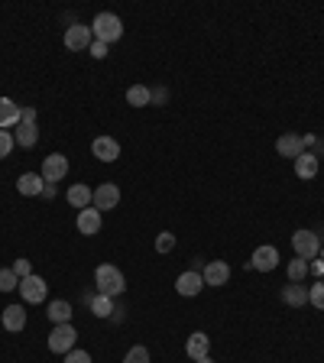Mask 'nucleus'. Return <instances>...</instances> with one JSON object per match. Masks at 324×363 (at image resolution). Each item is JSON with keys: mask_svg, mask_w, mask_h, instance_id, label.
I'll return each instance as SVG.
<instances>
[{"mask_svg": "<svg viewBox=\"0 0 324 363\" xmlns=\"http://www.w3.org/2000/svg\"><path fill=\"white\" fill-rule=\"evenodd\" d=\"M94 286H98V292H101V295L117 298L123 289H127V279H123V272L117 270V266H111V263H101V266L94 270Z\"/></svg>", "mask_w": 324, "mask_h": 363, "instance_id": "f257e3e1", "label": "nucleus"}, {"mask_svg": "<svg viewBox=\"0 0 324 363\" xmlns=\"http://www.w3.org/2000/svg\"><path fill=\"white\" fill-rule=\"evenodd\" d=\"M91 33L98 43L111 46V43H117V39L123 36V20L117 17V13H98V17L91 20Z\"/></svg>", "mask_w": 324, "mask_h": 363, "instance_id": "f03ea898", "label": "nucleus"}, {"mask_svg": "<svg viewBox=\"0 0 324 363\" xmlns=\"http://www.w3.org/2000/svg\"><path fill=\"white\" fill-rule=\"evenodd\" d=\"M292 250L298 260H315L321 253V237L315 231H295L292 233Z\"/></svg>", "mask_w": 324, "mask_h": 363, "instance_id": "7ed1b4c3", "label": "nucleus"}, {"mask_svg": "<svg viewBox=\"0 0 324 363\" xmlns=\"http://www.w3.org/2000/svg\"><path fill=\"white\" fill-rule=\"evenodd\" d=\"M91 43H94L91 26H84V23H72V26L65 29V49H72V52H88Z\"/></svg>", "mask_w": 324, "mask_h": 363, "instance_id": "20e7f679", "label": "nucleus"}, {"mask_svg": "<svg viewBox=\"0 0 324 363\" xmlns=\"http://www.w3.org/2000/svg\"><path fill=\"white\" fill-rule=\"evenodd\" d=\"M75 341H78V331L72 325H56L52 334H49V350L52 354H68V350H75Z\"/></svg>", "mask_w": 324, "mask_h": 363, "instance_id": "39448f33", "label": "nucleus"}, {"mask_svg": "<svg viewBox=\"0 0 324 363\" xmlns=\"http://www.w3.org/2000/svg\"><path fill=\"white\" fill-rule=\"evenodd\" d=\"M39 176L46 178V182H62L65 176H68V156H62V153H52V156L43 159V169H39Z\"/></svg>", "mask_w": 324, "mask_h": 363, "instance_id": "423d86ee", "label": "nucleus"}, {"mask_svg": "<svg viewBox=\"0 0 324 363\" xmlns=\"http://www.w3.org/2000/svg\"><path fill=\"white\" fill-rule=\"evenodd\" d=\"M46 292H49V286H46V279L43 276H26V279H20V295H23V302H29V305H39L43 298H46Z\"/></svg>", "mask_w": 324, "mask_h": 363, "instance_id": "0eeeda50", "label": "nucleus"}, {"mask_svg": "<svg viewBox=\"0 0 324 363\" xmlns=\"http://www.w3.org/2000/svg\"><path fill=\"white\" fill-rule=\"evenodd\" d=\"M121 205V188L117 185H111V182H104V185H98L94 188V201H91V208H98V211H114V208Z\"/></svg>", "mask_w": 324, "mask_h": 363, "instance_id": "6e6552de", "label": "nucleus"}, {"mask_svg": "<svg viewBox=\"0 0 324 363\" xmlns=\"http://www.w3.org/2000/svg\"><path fill=\"white\" fill-rule=\"evenodd\" d=\"M201 279L204 286H227V279H231V266L224 260H211V263H204V270H201Z\"/></svg>", "mask_w": 324, "mask_h": 363, "instance_id": "1a4fd4ad", "label": "nucleus"}, {"mask_svg": "<svg viewBox=\"0 0 324 363\" xmlns=\"http://www.w3.org/2000/svg\"><path fill=\"white\" fill-rule=\"evenodd\" d=\"M91 156L101 159V162H117L121 159V143L114 140V137H98L91 143Z\"/></svg>", "mask_w": 324, "mask_h": 363, "instance_id": "9d476101", "label": "nucleus"}, {"mask_svg": "<svg viewBox=\"0 0 324 363\" xmlns=\"http://www.w3.org/2000/svg\"><path fill=\"white\" fill-rule=\"evenodd\" d=\"M279 266V250L276 247H256L250 256V270H259V272H272Z\"/></svg>", "mask_w": 324, "mask_h": 363, "instance_id": "9b49d317", "label": "nucleus"}, {"mask_svg": "<svg viewBox=\"0 0 324 363\" xmlns=\"http://www.w3.org/2000/svg\"><path fill=\"white\" fill-rule=\"evenodd\" d=\"M43 188H46V178L39 176V172H23V176L17 178V192L23 198H39Z\"/></svg>", "mask_w": 324, "mask_h": 363, "instance_id": "f8f14e48", "label": "nucleus"}, {"mask_svg": "<svg viewBox=\"0 0 324 363\" xmlns=\"http://www.w3.org/2000/svg\"><path fill=\"white\" fill-rule=\"evenodd\" d=\"M201 289H204V279H201V272H194V270L182 272V276L176 279V292L178 295H185V298H194Z\"/></svg>", "mask_w": 324, "mask_h": 363, "instance_id": "ddd939ff", "label": "nucleus"}, {"mask_svg": "<svg viewBox=\"0 0 324 363\" xmlns=\"http://www.w3.org/2000/svg\"><path fill=\"white\" fill-rule=\"evenodd\" d=\"M276 153L282 159H292V162H295V159L305 153V146H302V137H298V133H286V137H279V140H276Z\"/></svg>", "mask_w": 324, "mask_h": 363, "instance_id": "4468645a", "label": "nucleus"}, {"mask_svg": "<svg viewBox=\"0 0 324 363\" xmlns=\"http://www.w3.org/2000/svg\"><path fill=\"white\" fill-rule=\"evenodd\" d=\"M20 127V104L10 98H0V130H17Z\"/></svg>", "mask_w": 324, "mask_h": 363, "instance_id": "2eb2a0df", "label": "nucleus"}, {"mask_svg": "<svg viewBox=\"0 0 324 363\" xmlns=\"http://www.w3.org/2000/svg\"><path fill=\"white\" fill-rule=\"evenodd\" d=\"M65 198H68V205L72 208L84 211V208H91V201H94V188H88L84 182H78V185H72L68 192H65Z\"/></svg>", "mask_w": 324, "mask_h": 363, "instance_id": "dca6fc26", "label": "nucleus"}, {"mask_svg": "<svg viewBox=\"0 0 324 363\" xmlns=\"http://www.w3.org/2000/svg\"><path fill=\"white\" fill-rule=\"evenodd\" d=\"M208 350H211V337L204 334V331H194V334H188L185 354L192 357V360H201V357H208Z\"/></svg>", "mask_w": 324, "mask_h": 363, "instance_id": "f3484780", "label": "nucleus"}, {"mask_svg": "<svg viewBox=\"0 0 324 363\" xmlns=\"http://www.w3.org/2000/svg\"><path fill=\"white\" fill-rule=\"evenodd\" d=\"M78 231L84 233V237H94V233L101 231V211L98 208H84V211H78Z\"/></svg>", "mask_w": 324, "mask_h": 363, "instance_id": "a211bd4d", "label": "nucleus"}, {"mask_svg": "<svg viewBox=\"0 0 324 363\" xmlns=\"http://www.w3.org/2000/svg\"><path fill=\"white\" fill-rule=\"evenodd\" d=\"M318 153H311V149H305L302 156L295 159V176L302 178V182H308V178H315L318 176Z\"/></svg>", "mask_w": 324, "mask_h": 363, "instance_id": "6ab92c4d", "label": "nucleus"}, {"mask_svg": "<svg viewBox=\"0 0 324 363\" xmlns=\"http://www.w3.org/2000/svg\"><path fill=\"white\" fill-rule=\"evenodd\" d=\"M0 321H3L7 331H23V327H26V308L23 305H7L3 308V315H0Z\"/></svg>", "mask_w": 324, "mask_h": 363, "instance_id": "aec40b11", "label": "nucleus"}, {"mask_svg": "<svg viewBox=\"0 0 324 363\" xmlns=\"http://www.w3.org/2000/svg\"><path fill=\"white\" fill-rule=\"evenodd\" d=\"M282 302L292 305V308L308 305V289L302 286V282H288V286H282Z\"/></svg>", "mask_w": 324, "mask_h": 363, "instance_id": "412c9836", "label": "nucleus"}, {"mask_svg": "<svg viewBox=\"0 0 324 363\" xmlns=\"http://www.w3.org/2000/svg\"><path fill=\"white\" fill-rule=\"evenodd\" d=\"M13 140H17V146L33 149V146L39 143V130H36V123H20L17 130H13Z\"/></svg>", "mask_w": 324, "mask_h": 363, "instance_id": "4be33fe9", "label": "nucleus"}, {"mask_svg": "<svg viewBox=\"0 0 324 363\" xmlns=\"http://www.w3.org/2000/svg\"><path fill=\"white\" fill-rule=\"evenodd\" d=\"M46 315H49V321H52V325H72V305H68L65 298H56V302L49 305Z\"/></svg>", "mask_w": 324, "mask_h": 363, "instance_id": "5701e85b", "label": "nucleus"}, {"mask_svg": "<svg viewBox=\"0 0 324 363\" xmlns=\"http://www.w3.org/2000/svg\"><path fill=\"white\" fill-rule=\"evenodd\" d=\"M88 305H91L94 318H111V315H114V298H111V295H101V292H94V295L88 298Z\"/></svg>", "mask_w": 324, "mask_h": 363, "instance_id": "b1692460", "label": "nucleus"}, {"mask_svg": "<svg viewBox=\"0 0 324 363\" xmlns=\"http://www.w3.org/2000/svg\"><path fill=\"white\" fill-rule=\"evenodd\" d=\"M127 104H133V107H149V104H153V94H149L146 84H133V88H127Z\"/></svg>", "mask_w": 324, "mask_h": 363, "instance_id": "393cba45", "label": "nucleus"}, {"mask_svg": "<svg viewBox=\"0 0 324 363\" xmlns=\"http://www.w3.org/2000/svg\"><path fill=\"white\" fill-rule=\"evenodd\" d=\"M308 276V260H292L288 263V282H302Z\"/></svg>", "mask_w": 324, "mask_h": 363, "instance_id": "a878e982", "label": "nucleus"}, {"mask_svg": "<svg viewBox=\"0 0 324 363\" xmlns=\"http://www.w3.org/2000/svg\"><path fill=\"white\" fill-rule=\"evenodd\" d=\"M20 289V276L13 270H0V292H13Z\"/></svg>", "mask_w": 324, "mask_h": 363, "instance_id": "bb28decb", "label": "nucleus"}, {"mask_svg": "<svg viewBox=\"0 0 324 363\" xmlns=\"http://www.w3.org/2000/svg\"><path fill=\"white\" fill-rule=\"evenodd\" d=\"M308 305H315L318 311H324V282L318 279L311 289H308Z\"/></svg>", "mask_w": 324, "mask_h": 363, "instance_id": "cd10ccee", "label": "nucleus"}, {"mask_svg": "<svg viewBox=\"0 0 324 363\" xmlns=\"http://www.w3.org/2000/svg\"><path fill=\"white\" fill-rule=\"evenodd\" d=\"M172 250H176V233L162 231L156 237V253H172Z\"/></svg>", "mask_w": 324, "mask_h": 363, "instance_id": "c85d7f7f", "label": "nucleus"}, {"mask_svg": "<svg viewBox=\"0 0 324 363\" xmlns=\"http://www.w3.org/2000/svg\"><path fill=\"white\" fill-rule=\"evenodd\" d=\"M123 363H149V350L143 344H137V347H130L127 350V357H123Z\"/></svg>", "mask_w": 324, "mask_h": 363, "instance_id": "c756f323", "label": "nucleus"}, {"mask_svg": "<svg viewBox=\"0 0 324 363\" xmlns=\"http://www.w3.org/2000/svg\"><path fill=\"white\" fill-rule=\"evenodd\" d=\"M13 146H17L13 133H10V130H0V159H7L10 153H13Z\"/></svg>", "mask_w": 324, "mask_h": 363, "instance_id": "7c9ffc66", "label": "nucleus"}, {"mask_svg": "<svg viewBox=\"0 0 324 363\" xmlns=\"http://www.w3.org/2000/svg\"><path fill=\"white\" fill-rule=\"evenodd\" d=\"M10 270L17 272L20 279H26V276H33V266H29V260H23V256H20V260L13 263V266H10Z\"/></svg>", "mask_w": 324, "mask_h": 363, "instance_id": "2f4dec72", "label": "nucleus"}, {"mask_svg": "<svg viewBox=\"0 0 324 363\" xmlns=\"http://www.w3.org/2000/svg\"><path fill=\"white\" fill-rule=\"evenodd\" d=\"M65 363H91V354H88V350H68V354H65Z\"/></svg>", "mask_w": 324, "mask_h": 363, "instance_id": "473e14b6", "label": "nucleus"}, {"mask_svg": "<svg viewBox=\"0 0 324 363\" xmlns=\"http://www.w3.org/2000/svg\"><path fill=\"white\" fill-rule=\"evenodd\" d=\"M107 49H111V46H104V43H98V39H94V43H91V49H88V52H91L94 59H104V56H107Z\"/></svg>", "mask_w": 324, "mask_h": 363, "instance_id": "72a5a7b5", "label": "nucleus"}, {"mask_svg": "<svg viewBox=\"0 0 324 363\" xmlns=\"http://www.w3.org/2000/svg\"><path fill=\"white\" fill-rule=\"evenodd\" d=\"M20 123H36V111L33 107H20Z\"/></svg>", "mask_w": 324, "mask_h": 363, "instance_id": "f704fd0d", "label": "nucleus"}, {"mask_svg": "<svg viewBox=\"0 0 324 363\" xmlns=\"http://www.w3.org/2000/svg\"><path fill=\"white\" fill-rule=\"evenodd\" d=\"M149 94H153V104H166V98H169L166 88H149Z\"/></svg>", "mask_w": 324, "mask_h": 363, "instance_id": "c9c22d12", "label": "nucleus"}, {"mask_svg": "<svg viewBox=\"0 0 324 363\" xmlns=\"http://www.w3.org/2000/svg\"><path fill=\"white\" fill-rule=\"evenodd\" d=\"M308 272L321 279V276H324V260H311V263H308Z\"/></svg>", "mask_w": 324, "mask_h": 363, "instance_id": "e433bc0d", "label": "nucleus"}, {"mask_svg": "<svg viewBox=\"0 0 324 363\" xmlns=\"http://www.w3.org/2000/svg\"><path fill=\"white\" fill-rule=\"evenodd\" d=\"M315 143H318V137H315V133H305V137H302V146H305V149H311V146H315Z\"/></svg>", "mask_w": 324, "mask_h": 363, "instance_id": "4c0bfd02", "label": "nucleus"}, {"mask_svg": "<svg viewBox=\"0 0 324 363\" xmlns=\"http://www.w3.org/2000/svg\"><path fill=\"white\" fill-rule=\"evenodd\" d=\"M39 198H56V185H52V182H46V188H43V195Z\"/></svg>", "mask_w": 324, "mask_h": 363, "instance_id": "58836bf2", "label": "nucleus"}, {"mask_svg": "<svg viewBox=\"0 0 324 363\" xmlns=\"http://www.w3.org/2000/svg\"><path fill=\"white\" fill-rule=\"evenodd\" d=\"M194 363H214V360H211V357H201V360H194Z\"/></svg>", "mask_w": 324, "mask_h": 363, "instance_id": "ea45409f", "label": "nucleus"}, {"mask_svg": "<svg viewBox=\"0 0 324 363\" xmlns=\"http://www.w3.org/2000/svg\"><path fill=\"white\" fill-rule=\"evenodd\" d=\"M321 260H324V243H321Z\"/></svg>", "mask_w": 324, "mask_h": 363, "instance_id": "a19ab883", "label": "nucleus"}]
</instances>
